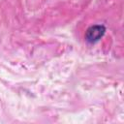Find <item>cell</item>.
Segmentation results:
<instances>
[{
  "label": "cell",
  "mask_w": 124,
  "mask_h": 124,
  "mask_svg": "<svg viewBox=\"0 0 124 124\" xmlns=\"http://www.w3.org/2000/svg\"><path fill=\"white\" fill-rule=\"evenodd\" d=\"M105 31H106V28L103 25H93L87 29L85 38L90 43L97 42L103 37V35L105 34Z\"/></svg>",
  "instance_id": "1"
}]
</instances>
